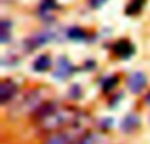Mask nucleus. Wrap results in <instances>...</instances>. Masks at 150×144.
<instances>
[{"mask_svg":"<svg viewBox=\"0 0 150 144\" xmlns=\"http://www.w3.org/2000/svg\"><path fill=\"white\" fill-rule=\"evenodd\" d=\"M79 117V111L70 108L57 109L52 102L42 105L36 111V121L44 131H58L65 126H73Z\"/></svg>","mask_w":150,"mask_h":144,"instance_id":"1","label":"nucleus"},{"mask_svg":"<svg viewBox=\"0 0 150 144\" xmlns=\"http://www.w3.org/2000/svg\"><path fill=\"white\" fill-rule=\"evenodd\" d=\"M17 92V85L12 80H3L0 82V102L4 105L13 98Z\"/></svg>","mask_w":150,"mask_h":144,"instance_id":"2","label":"nucleus"},{"mask_svg":"<svg viewBox=\"0 0 150 144\" xmlns=\"http://www.w3.org/2000/svg\"><path fill=\"white\" fill-rule=\"evenodd\" d=\"M145 85H146V77L142 72H134L128 79V87H129L130 92L133 93H140Z\"/></svg>","mask_w":150,"mask_h":144,"instance_id":"3","label":"nucleus"},{"mask_svg":"<svg viewBox=\"0 0 150 144\" xmlns=\"http://www.w3.org/2000/svg\"><path fill=\"white\" fill-rule=\"evenodd\" d=\"M113 51L117 57H120L121 59H128L130 58L133 54H134V47L130 42L125 41V39H121L113 47Z\"/></svg>","mask_w":150,"mask_h":144,"instance_id":"4","label":"nucleus"},{"mask_svg":"<svg viewBox=\"0 0 150 144\" xmlns=\"http://www.w3.org/2000/svg\"><path fill=\"white\" fill-rule=\"evenodd\" d=\"M74 136L69 132H55L47 139L45 144H73Z\"/></svg>","mask_w":150,"mask_h":144,"instance_id":"5","label":"nucleus"},{"mask_svg":"<svg viewBox=\"0 0 150 144\" xmlns=\"http://www.w3.org/2000/svg\"><path fill=\"white\" fill-rule=\"evenodd\" d=\"M71 72H73V67L69 63V60L65 59V58H61L58 60V66H57V70H55L54 75L57 77H59V79H63V77L69 76Z\"/></svg>","mask_w":150,"mask_h":144,"instance_id":"6","label":"nucleus"},{"mask_svg":"<svg viewBox=\"0 0 150 144\" xmlns=\"http://www.w3.org/2000/svg\"><path fill=\"white\" fill-rule=\"evenodd\" d=\"M50 39V36L46 33H42V34H38V36H34L29 39V47L30 49H36V47H40L41 45L46 43L47 41Z\"/></svg>","mask_w":150,"mask_h":144,"instance_id":"7","label":"nucleus"},{"mask_svg":"<svg viewBox=\"0 0 150 144\" xmlns=\"http://www.w3.org/2000/svg\"><path fill=\"white\" fill-rule=\"evenodd\" d=\"M49 67H50V59L47 55H41L38 59H36V62L33 64L34 71H37V72L46 71Z\"/></svg>","mask_w":150,"mask_h":144,"instance_id":"8","label":"nucleus"},{"mask_svg":"<svg viewBox=\"0 0 150 144\" xmlns=\"http://www.w3.org/2000/svg\"><path fill=\"white\" fill-rule=\"evenodd\" d=\"M138 124V118L134 115H129L127 117V118L124 119V122H122V129L125 130V131H130V130H133L136 126Z\"/></svg>","mask_w":150,"mask_h":144,"instance_id":"9","label":"nucleus"},{"mask_svg":"<svg viewBox=\"0 0 150 144\" xmlns=\"http://www.w3.org/2000/svg\"><path fill=\"white\" fill-rule=\"evenodd\" d=\"M144 1H145V0H133L129 4V7L127 8V13L128 15H134V13H137L138 10L141 9V7H142Z\"/></svg>","mask_w":150,"mask_h":144,"instance_id":"10","label":"nucleus"},{"mask_svg":"<svg viewBox=\"0 0 150 144\" xmlns=\"http://www.w3.org/2000/svg\"><path fill=\"white\" fill-rule=\"evenodd\" d=\"M98 142V136L93 134H86L80 138L79 140H76L74 144H96Z\"/></svg>","mask_w":150,"mask_h":144,"instance_id":"11","label":"nucleus"},{"mask_svg":"<svg viewBox=\"0 0 150 144\" xmlns=\"http://www.w3.org/2000/svg\"><path fill=\"white\" fill-rule=\"evenodd\" d=\"M69 36H70V38H75V39H83L84 38V33H83L80 29L75 28L73 30H70V33H69Z\"/></svg>","mask_w":150,"mask_h":144,"instance_id":"12","label":"nucleus"},{"mask_svg":"<svg viewBox=\"0 0 150 144\" xmlns=\"http://www.w3.org/2000/svg\"><path fill=\"white\" fill-rule=\"evenodd\" d=\"M117 82V77H111V79H108L105 82H104V85H103V89L104 90H109V89H112V87H113L115 84Z\"/></svg>","mask_w":150,"mask_h":144,"instance_id":"13","label":"nucleus"},{"mask_svg":"<svg viewBox=\"0 0 150 144\" xmlns=\"http://www.w3.org/2000/svg\"><path fill=\"white\" fill-rule=\"evenodd\" d=\"M105 0H90V4L92 8H99L101 4H104Z\"/></svg>","mask_w":150,"mask_h":144,"instance_id":"14","label":"nucleus"}]
</instances>
